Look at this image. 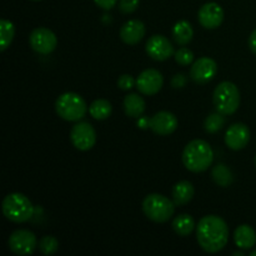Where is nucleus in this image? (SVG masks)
Wrapping results in <instances>:
<instances>
[{
    "label": "nucleus",
    "instance_id": "393cba45",
    "mask_svg": "<svg viewBox=\"0 0 256 256\" xmlns=\"http://www.w3.org/2000/svg\"><path fill=\"white\" fill-rule=\"evenodd\" d=\"M225 125V118L222 112H215V114H210L209 116L205 119L204 122V129L208 134H215V132H220Z\"/></svg>",
    "mask_w": 256,
    "mask_h": 256
},
{
    "label": "nucleus",
    "instance_id": "cd10ccee",
    "mask_svg": "<svg viewBox=\"0 0 256 256\" xmlns=\"http://www.w3.org/2000/svg\"><path fill=\"white\" fill-rule=\"evenodd\" d=\"M140 0H120L119 10L122 14H132L139 6Z\"/></svg>",
    "mask_w": 256,
    "mask_h": 256
},
{
    "label": "nucleus",
    "instance_id": "b1692460",
    "mask_svg": "<svg viewBox=\"0 0 256 256\" xmlns=\"http://www.w3.org/2000/svg\"><path fill=\"white\" fill-rule=\"evenodd\" d=\"M15 36V26L10 20L2 19L0 20V40H2V44H0V50L4 52L12 44V39Z\"/></svg>",
    "mask_w": 256,
    "mask_h": 256
},
{
    "label": "nucleus",
    "instance_id": "f8f14e48",
    "mask_svg": "<svg viewBox=\"0 0 256 256\" xmlns=\"http://www.w3.org/2000/svg\"><path fill=\"white\" fill-rule=\"evenodd\" d=\"M164 84V78L162 72L156 69H146L139 74L136 79V88L142 94L152 95L158 94Z\"/></svg>",
    "mask_w": 256,
    "mask_h": 256
},
{
    "label": "nucleus",
    "instance_id": "6e6552de",
    "mask_svg": "<svg viewBox=\"0 0 256 256\" xmlns=\"http://www.w3.org/2000/svg\"><path fill=\"white\" fill-rule=\"evenodd\" d=\"M36 236L32 232L26 229H19L12 232L8 240V246L16 255H30L38 246Z\"/></svg>",
    "mask_w": 256,
    "mask_h": 256
},
{
    "label": "nucleus",
    "instance_id": "c756f323",
    "mask_svg": "<svg viewBox=\"0 0 256 256\" xmlns=\"http://www.w3.org/2000/svg\"><path fill=\"white\" fill-rule=\"evenodd\" d=\"M188 79L184 74H176L172 80V85L174 89H182L186 85Z\"/></svg>",
    "mask_w": 256,
    "mask_h": 256
},
{
    "label": "nucleus",
    "instance_id": "2f4dec72",
    "mask_svg": "<svg viewBox=\"0 0 256 256\" xmlns=\"http://www.w3.org/2000/svg\"><path fill=\"white\" fill-rule=\"evenodd\" d=\"M138 126L140 129H148V128H150V118H138Z\"/></svg>",
    "mask_w": 256,
    "mask_h": 256
},
{
    "label": "nucleus",
    "instance_id": "a211bd4d",
    "mask_svg": "<svg viewBox=\"0 0 256 256\" xmlns=\"http://www.w3.org/2000/svg\"><path fill=\"white\" fill-rule=\"evenodd\" d=\"M234 242L239 249H252L256 244V232L250 225H240L234 232Z\"/></svg>",
    "mask_w": 256,
    "mask_h": 256
},
{
    "label": "nucleus",
    "instance_id": "7ed1b4c3",
    "mask_svg": "<svg viewBox=\"0 0 256 256\" xmlns=\"http://www.w3.org/2000/svg\"><path fill=\"white\" fill-rule=\"evenodd\" d=\"M2 214L12 222H26L34 215V205L28 196L20 192H12L2 200Z\"/></svg>",
    "mask_w": 256,
    "mask_h": 256
},
{
    "label": "nucleus",
    "instance_id": "0eeeda50",
    "mask_svg": "<svg viewBox=\"0 0 256 256\" xmlns=\"http://www.w3.org/2000/svg\"><path fill=\"white\" fill-rule=\"evenodd\" d=\"M70 140L75 149L88 152L92 149L96 142V132L90 122H79L70 130Z\"/></svg>",
    "mask_w": 256,
    "mask_h": 256
},
{
    "label": "nucleus",
    "instance_id": "f257e3e1",
    "mask_svg": "<svg viewBox=\"0 0 256 256\" xmlns=\"http://www.w3.org/2000/svg\"><path fill=\"white\" fill-rule=\"evenodd\" d=\"M196 240L200 248L209 254L219 252L229 242V228L218 215H206L196 225Z\"/></svg>",
    "mask_w": 256,
    "mask_h": 256
},
{
    "label": "nucleus",
    "instance_id": "2eb2a0df",
    "mask_svg": "<svg viewBox=\"0 0 256 256\" xmlns=\"http://www.w3.org/2000/svg\"><path fill=\"white\" fill-rule=\"evenodd\" d=\"M178 119L172 112H159L150 118V129L160 136L172 134L178 128Z\"/></svg>",
    "mask_w": 256,
    "mask_h": 256
},
{
    "label": "nucleus",
    "instance_id": "c9c22d12",
    "mask_svg": "<svg viewBox=\"0 0 256 256\" xmlns=\"http://www.w3.org/2000/svg\"><path fill=\"white\" fill-rule=\"evenodd\" d=\"M32 2H40V0H32Z\"/></svg>",
    "mask_w": 256,
    "mask_h": 256
},
{
    "label": "nucleus",
    "instance_id": "f704fd0d",
    "mask_svg": "<svg viewBox=\"0 0 256 256\" xmlns=\"http://www.w3.org/2000/svg\"><path fill=\"white\" fill-rule=\"evenodd\" d=\"M250 255H252V256H256V249L252 250V252H250Z\"/></svg>",
    "mask_w": 256,
    "mask_h": 256
},
{
    "label": "nucleus",
    "instance_id": "a878e982",
    "mask_svg": "<svg viewBox=\"0 0 256 256\" xmlns=\"http://www.w3.org/2000/svg\"><path fill=\"white\" fill-rule=\"evenodd\" d=\"M38 248H39L42 254L52 255L58 252V249H59V242H58L56 238L46 235V236H42V239H40Z\"/></svg>",
    "mask_w": 256,
    "mask_h": 256
},
{
    "label": "nucleus",
    "instance_id": "9b49d317",
    "mask_svg": "<svg viewBox=\"0 0 256 256\" xmlns=\"http://www.w3.org/2000/svg\"><path fill=\"white\" fill-rule=\"evenodd\" d=\"M148 55L156 62H164L175 54L174 46L164 35H152L145 45Z\"/></svg>",
    "mask_w": 256,
    "mask_h": 256
},
{
    "label": "nucleus",
    "instance_id": "aec40b11",
    "mask_svg": "<svg viewBox=\"0 0 256 256\" xmlns=\"http://www.w3.org/2000/svg\"><path fill=\"white\" fill-rule=\"evenodd\" d=\"M172 39L176 44L186 45L189 44L194 36V30H192V24L186 20H180L172 26Z\"/></svg>",
    "mask_w": 256,
    "mask_h": 256
},
{
    "label": "nucleus",
    "instance_id": "4be33fe9",
    "mask_svg": "<svg viewBox=\"0 0 256 256\" xmlns=\"http://www.w3.org/2000/svg\"><path fill=\"white\" fill-rule=\"evenodd\" d=\"M212 180L222 188L230 186L232 184V182H234L232 170L225 164H218L216 166L212 168Z\"/></svg>",
    "mask_w": 256,
    "mask_h": 256
},
{
    "label": "nucleus",
    "instance_id": "dca6fc26",
    "mask_svg": "<svg viewBox=\"0 0 256 256\" xmlns=\"http://www.w3.org/2000/svg\"><path fill=\"white\" fill-rule=\"evenodd\" d=\"M144 22L138 19L129 20L120 29V39L128 45H136L145 36Z\"/></svg>",
    "mask_w": 256,
    "mask_h": 256
},
{
    "label": "nucleus",
    "instance_id": "39448f33",
    "mask_svg": "<svg viewBox=\"0 0 256 256\" xmlns=\"http://www.w3.org/2000/svg\"><path fill=\"white\" fill-rule=\"evenodd\" d=\"M56 114L66 122H80L88 112L85 100L76 92H64L55 102Z\"/></svg>",
    "mask_w": 256,
    "mask_h": 256
},
{
    "label": "nucleus",
    "instance_id": "e433bc0d",
    "mask_svg": "<svg viewBox=\"0 0 256 256\" xmlns=\"http://www.w3.org/2000/svg\"><path fill=\"white\" fill-rule=\"evenodd\" d=\"M255 165H256V156H255Z\"/></svg>",
    "mask_w": 256,
    "mask_h": 256
},
{
    "label": "nucleus",
    "instance_id": "c85d7f7f",
    "mask_svg": "<svg viewBox=\"0 0 256 256\" xmlns=\"http://www.w3.org/2000/svg\"><path fill=\"white\" fill-rule=\"evenodd\" d=\"M134 85H136V80H134V78L132 75L124 74L118 79V86L122 90H132L134 88Z\"/></svg>",
    "mask_w": 256,
    "mask_h": 256
},
{
    "label": "nucleus",
    "instance_id": "bb28decb",
    "mask_svg": "<svg viewBox=\"0 0 256 256\" xmlns=\"http://www.w3.org/2000/svg\"><path fill=\"white\" fill-rule=\"evenodd\" d=\"M174 58L178 64L182 65V66H188L194 60V52L188 48H180L178 52H175Z\"/></svg>",
    "mask_w": 256,
    "mask_h": 256
},
{
    "label": "nucleus",
    "instance_id": "f03ea898",
    "mask_svg": "<svg viewBox=\"0 0 256 256\" xmlns=\"http://www.w3.org/2000/svg\"><path fill=\"white\" fill-rule=\"evenodd\" d=\"M214 160V152L208 142L202 139L192 140L182 152L184 166L192 172H202L210 168Z\"/></svg>",
    "mask_w": 256,
    "mask_h": 256
},
{
    "label": "nucleus",
    "instance_id": "5701e85b",
    "mask_svg": "<svg viewBox=\"0 0 256 256\" xmlns=\"http://www.w3.org/2000/svg\"><path fill=\"white\" fill-rule=\"evenodd\" d=\"M90 115L96 120H105L110 116L112 108L110 102L105 99H96L92 102L89 108Z\"/></svg>",
    "mask_w": 256,
    "mask_h": 256
},
{
    "label": "nucleus",
    "instance_id": "20e7f679",
    "mask_svg": "<svg viewBox=\"0 0 256 256\" xmlns=\"http://www.w3.org/2000/svg\"><path fill=\"white\" fill-rule=\"evenodd\" d=\"M174 202L162 194H149L142 200V212L145 216L154 222H166L174 215Z\"/></svg>",
    "mask_w": 256,
    "mask_h": 256
},
{
    "label": "nucleus",
    "instance_id": "473e14b6",
    "mask_svg": "<svg viewBox=\"0 0 256 256\" xmlns=\"http://www.w3.org/2000/svg\"><path fill=\"white\" fill-rule=\"evenodd\" d=\"M249 46H250V49H252V52H254V54H256V29L252 32V35H250Z\"/></svg>",
    "mask_w": 256,
    "mask_h": 256
},
{
    "label": "nucleus",
    "instance_id": "1a4fd4ad",
    "mask_svg": "<svg viewBox=\"0 0 256 256\" xmlns=\"http://www.w3.org/2000/svg\"><path fill=\"white\" fill-rule=\"evenodd\" d=\"M30 46L38 54L48 55L56 49L58 38L50 29L44 26L36 28L29 36Z\"/></svg>",
    "mask_w": 256,
    "mask_h": 256
},
{
    "label": "nucleus",
    "instance_id": "f3484780",
    "mask_svg": "<svg viewBox=\"0 0 256 256\" xmlns=\"http://www.w3.org/2000/svg\"><path fill=\"white\" fill-rule=\"evenodd\" d=\"M195 190L192 182L182 180V182H176L172 188V202L176 206H182V205H186L192 202Z\"/></svg>",
    "mask_w": 256,
    "mask_h": 256
},
{
    "label": "nucleus",
    "instance_id": "6ab92c4d",
    "mask_svg": "<svg viewBox=\"0 0 256 256\" xmlns=\"http://www.w3.org/2000/svg\"><path fill=\"white\" fill-rule=\"evenodd\" d=\"M122 106H124V112L128 116L138 119V118L142 116L146 104H145V100L140 95L132 92V94H128L124 98Z\"/></svg>",
    "mask_w": 256,
    "mask_h": 256
},
{
    "label": "nucleus",
    "instance_id": "423d86ee",
    "mask_svg": "<svg viewBox=\"0 0 256 256\" xmlns=\"http://www.w3.org/2000/svg\"><path fill=\"white\" fill-rule=\"evenodd\" d=\"M216 112L222 115H232L240 106V92L232 82H222L215 88L212 94Z\"/></svg>",
    "mask_w": 256,
    "mask_h": 256
},
{
    "label": "nucleus",
    "instance_id": "412c9836",
    "mask_svg": "<svg viewBox=\"0 0 256 256\" xmlns=\"http://www.w3.org/2000/svg\"><path fill=\"white\" fill-rule=\"evenodd\" d=\"M172 230L176 232L179 236H188L192 234V230L195 229V222L189 214H182L178 215L174 220H172Z\"/></svg>",
    "mask_w": 256,
    "mask_h": 256
},
{
    "label": "nucleus",
    "instance_id": "4468645a",
    "mask_svg": "<svg viewBox=\"0 0 256 256\" xmlns=\"http://www.w3.org/2000/svg\"><path fill=\"white\" fill-rule=\"evenodd\" d=\"M250 130L242 122H235L230 125L225 134V144L232 150H242L249 144Z\"/></svg>",
    "mask_w": 256,
    "mask_h": 256
},
{
    "label": "nucleus",
    "instance_id": "7c9ffc66",
    "mask_svg": "<svg viewBox=\"0 0 256 256\" xmlns=\"http://www.w3.org/2000/svg\"><path fill=\"white\" fill-rule=\"evenodd\" d=\"M95 4L104 10H112L118 4V0H94Z\"/></svg>",
    "mask_w": 256,
    "mask_h": 256
},
{
    "label": "nucleus",
    "instance_id": "72a5a7b5",
    "mask_svg": "<svg viewBox=\"0 0 256 256\" xmlns=\"http://www.w3.org/2000/svg\"><path fill=\"white\" fill-rule=\"evenodd\" d=\"M232 255H234V256H244V252H235Z\"/></svg>",
    "mask_w": 256,
    "mask_h": 256
},
{
    "label": "nucleus",
    "instance_id": "ddd939ff",
    "mask_svg": "<svg viewBox=\"0 0 256 256\" xmlns=\"http://www.w3.org/2000/svg\"><path fill=\"white\" fill-rule=\"evenodd\" d=\"M198 19L205 29H216L224 22V10L218 2H206L200 8Z\"/></svg>",
    "mask_w": 256,
    "mask_h": 256
},
{
    "label": "nucleus",
    "instance_id": "9d476101",
    "mask_svg": "<svg viewBox=\"0 0 256 256\" xmlns=\"http://www.w3.org/2000/svg\"><path fill=\"white\" fill-rule=\"evenodd\" d=\"M218 72V64L212 58H200L190 68V78L196 84H206L212 82Z\"/></svg>",
    "mask_w": 256,
    "mask_h": 256
}]
</instances>
